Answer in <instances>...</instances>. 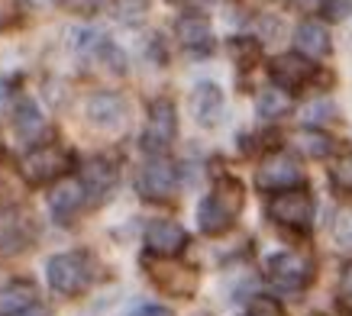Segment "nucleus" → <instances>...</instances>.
<instances>
[{
	"instance_id": "nucleus-12",
	"label": "nucleus",
	"mask_w": 352,
	"mask_h": 316,
	"mask_svg": "<svg viewBox=\"0 0 352 316\" xmlns=\"http://www.w3.org/2000/svg\"><path fill=\"white\" fill-rule=\"evenodd\" d=\"M310 78H314V65L298 52L281 55V58L272 62V81H275L281 91H298V87L307 84Z\"/></svg>"
},
{
	"instance_id": "nucleus-26",
	"label": "nucleus",
	"mask_w": 352,
	"mask_h": 316,
	"mask_svg": "<svg viewBox=\"0 0 352 316\" xmlns=\"http://www.w3.org/2000/svg\"><path fill=\"white\" fill-rule=\"evenodd\" d=\"M333 181H336L340 188L352 190V155H346V158L336 161V168H333Z\"/></svg>"
},
{
	"instance_id": "nucleus-27",
	"label": "nucleus",
	"mask_w": 352,
	"mask_h": 316,
	"mask_svg": "<svg viewBox=\"0 0 352 316\" xmlns=\"http://www.w3.org/2000/svg\"><path fill=\"white\" fill-rule=\"evenodd\" d=\"M340 306L346 313H352V264H346L342 271V297H340Z\"/></svg>"
},
{
	"instance_id": "nucleus-20",
	"label": "nucleus",
	"mask_w": 352,
	"mask_h": 316,
	"mask_svg": "<svg viewBox=\"0 0 352 316\" xmlns=\"http://www.w3.org/2000/svg\"><path fill=\"white\" fill-rule=\"evenodd\" d=\"M256 106H258V116H265V120H278V116L291 113L294 100H291V94H285L281 87H268V91L258 94Z\"/></svg>"
},
{
	"instance_id": "nucleus-17",
	"label": "nucleus",
	"mask_w": 352,
	"mask_h": 316,
	"mask_svg": "<svg viewBox=\"0 0 352 316\" xmlns=\"http://www.w3.org/2000/svg\"><path fill=\"white\" fill-rule=\"evenodd\" d=\"M178 39H182L184 49H207V45L214 43V30H210V20L201 16V13H191V16H182L178 26Z\"/></svg>"
},
{
	"instance_id": "nucleus-15",
	"label": "nucleus",
	"mask_w": 352,
	"mask_h": 316,
	"mask_svg": "<svg viewBox=\"0 0 352 316\" xmlns=\"http://www.w3.org/2000/svg\"><path fill=\"white\" fill-rule=\"evenodd\" d=\"M117 184V165L107 161V158H91L85 165V174H81V188L91 197H104L110 188Z\"/></svg>"
},
{
	"instance_id": "nucleus-4",
	"label": "nucleus",
	"mask_w": 352,
	"mask_h": 316,
	"mask_svg": "<svg viewBox=\"0 0 352 316\" xmlns=\"http://www.w3.org/2000/svg\"><path fill=\"white\" fill-rule=\"evenodd\" d=\"M268 216L285 226V229H310L314 223V197L307 190L291 188V190H278V197L268 203Z\"/></svg>"
},
{
	"instance_id": "nucleus-16",
	"label": "nucleus",
	"mask_w": 352,
	"mask_h": 316,
	"mask_svg": "<svg viewBox=\"0 0 352 316\" xmlns=\"http://www.w3.org/2000/svg\"><path fill=\"white\" fill-rule=\"evenodd\" d=\"M294 45H298V55H304V58H323L330 52V32L320 23H300L294 32Z\"/></svg>"
},
{
	"instance_id": "nucleus-10",
	"label": "nucleus",
	"mask_w": 352,
	"mask_h": 316,
	"mask_svg": "<svg viewBox=\"0 0 352 316\" xmlns=\"http://www.w3.org/2000/svg\"><path fill=\"white\" fill-rule=\"evenodd\" d=\"M85 110H87V120H91L97 129H117V126H123V120H126V104H123L120 94H113V91L91 94Z\"/></svg>"
},
{
	"instance_id": "nucleus-18",
	"label": "nucleus",
	"mask_w": 352,
	"mask_h": 316,
	"mask_svg": "<svg viewBox=\"0 0 352 316\" xmlns=\"http://www.w3.org/2000/svg\"><path fill=\"white\" fill-rule=\"evenodd\" d=\"M36 304V287L30 281H10L0 287V316H20Z\"/></svg>"
},
{
	"instance_id": "nucleus-6",
	"label": "nucleus",
	"mask_w": 352,
	"mask_h": 316,
	"mask_svg": "<svg viewBox=\"0 0 352 316\" xmlns=\"http://www.w3.org/2000/svg\"><path fill=\"white\" fill-rule=\"evenodd\" d=\"M268 278L281 291H300L314 278V262L304 252H275L268 258Z\"/></svg>"
},
{
	"instance_id": "nucleus-32",
	"label": "nucleus",
	"mask_w": 352,
	"mask_h": 316,
	"mask_svg": "<svg viewBox=\"0 0 352 316\" xmlns=\"http://www.w3.org/2000/svg\"><path fill=\"white\" fill-rule=\"evenodd\" d=\"M20 316H49V313H45V310H43V306H39V304H32L30 310H23Z\"/></svg>"
},
{
	"instance_id": "nucleus-8",
	"label": "nucleus",
	"mask_w": 352,
	"mask_h": 316,
	"mask_svg": "<svg viewBox=\"0 0 352 316\" xmlns=\"http://www.w3.org/2000/svg\"><path fill=\"white\" fill-rule=\"evenodd\" d=\"M300 184V165L285 152H272V155L258 165V188L265 190H291Z\"/></svg>"
},
{
	"instance_id": "nucleus-28",
	"label": "nucleus",
	"mask_w": 352,
	"mask_h": 316,
	"mask_svg": "<svg viewBox=\"0 0 352 316\" xmlns=\"http://www.w3.org/2000/svg\"><path fill=\"white\" fill-rule=\"evenodd\" d=\"M291 7L298 13H304V16H310V13H320L327 7V0H291Z\"/></svg>"
},
{
	"instance_id": "nucleus-31",
	"label": "nucleus",
	"mask_w": 352,
	"mask_h": 316,
	"mask_svg": "<svg viewBox=\"0 0 352 316\" xmlns=\"http://www.w3.org/2000/svg\"><path fill=\"white\" fill-rule=\"evenodd\" d=\"M133 316H171L165 306H139Z\"/></svg>"
},
{
	"instance_id": "nucleus-13",
	"label": "nucleus",
	"mask_w": 352,
	"mask_h": 316,
	"mask_svg": "<svg viewBox=\"0 0 352 316\" xmlns=\"http://www.w3.org/2000/svg\"><path fill=\"white\" fill-rule=\"evenodd\" d=\"M152 278L162 291L168 294H191L194 284H197V271L191 264H178V262H165V264H149Z\"/></svg>"
},
{
	"instance_id": "nucleus-21",
	"label": "nucleus",
	"mask_w": 352,
	"mask_h": 316,
	"mask_svg": "<svg viewBox=\"0 0 352 316\" xmlns=\"http://www.w3.org/2000/svg\"><path fill=\"white\" fill-rule=\"evenodd\" d=\"M294 142L310 158H327L333 152V139L323 129H300V133H294Z\"/></svg>"
},
{
	"instance_id": "nucleus-22",
	"label": "nucleus",
	"mask_w": 352,
	"mask_h": 316,
	"mask_svg": "<svg viewBox=\"0 0 352 316\" xmlns=\"http://www.w3.org/2000/svg\"><path fill=\"white\" fill-rule=\"evenodd\" d=\"M23 242H26V236H23L20 216L10 210H0V252H16Z\"/></svg>"
},
{
	"instance_id": "nucleus-7",
	"label": "nucleus",
	"mask_w": 352,
	"mask_h": 316,
	"mask_svg": "<svg viewBox=\"0 0 352 316\" xmlns=\"http://www.w3.org/2000/svg\"><path fill=\"white\" fill-rule=\"evenodd\" d=\"M175 181H178L175 165L165 155H155L139 168L136 190H139V197H146V201H168L171 190H175Z\"/></svg>"
},
{
	"instance_id": "nucleus-1",
	"label": "nucleus",
	"mask_w": 352,
	"mask_h": 316,
	"mask_svg": "<svg viewBox=\"0 0 352 316\" xmlns=\"http://www.w3.org/2000/svg\"><path fill=\"white\" fill-rule=\"evenodd\" d=\"M243 197H245V190L236 178L217 181V188L197 207V226H201V232L217 236V232L230 229L233 220L239 216V210H243Z\"/></svg>"
},
{
	"instance_id": "nucleus-11",
	"label": "nucleus",
	"mask_w": 352,
	"mask_h": 316,
	"mask_svg": "<svg viewBox=\"0 0 352 316\" xmlns=\"http://www.w3.org/2000/svg\"><path fill=\"white\" fill-rule=\"evenodd\" d=\"M81 207H85V188L75 178H62L49 194V210H52V216L58 223L75 220Z\"/></svg>"
},
{
	"instance_id": "nucleus-2",
	"label": "nucleus",
	"mask_w": 352,
	"mask_h": 316,
	"mask_svg": "<svg viewBox=\"0 0 352 316\" xmlns=\"http://www.w3.org/2000/svg\"><path fill=\"white\" fill-rule=\"evenodd\" d=\"M45 274H49L52 291H58L65 297H75L91 284V262H87L85 252H62L49 258Z\"/></svg>"
},
{
	"instance_id": "nucleus-19",
	"label": "nucleus",
	"mask_w": 352,
	"mask_h": 316,
	"mask_svg": "<svg viewBox=\"0 0 352 316\" xmlns=\"http://www.w3.org/2000/svg\"><path fill=\"white\" fill-rule=\"evenodd\" d=\"M13 126H16V136H20L23 142H39L45 133V120L32 100H20V104H16V113H13Z\"/></svg>"
},
{
	"instance_id": "nucleus-30",
	"label": "nucleus",
	"mask_w": 352,
	"mask_h": 316,
	"mask_svg": "<svg viewBox=\"0 0 352 316\" xmlns=\"http://www.w3.org/2000/svg\"><path fill=\"white\" fill-rule=\"evenodd\" d=\"M323 10L330 13V20H342V16L349 13V3H346V0H327Z\"/></svg>"
},
{
	"instance_id": "nucleus-33",
	"label": "nucleus",
	"mask_w": 352,
	"mask_h": 316,
	"mask_svg": "<svg viewBox=\"0 0 352 316\" xmlns=\"http://www.w3.org/2000/svg\"><path fill=\"white\" fill-rule=\"evenodd\" d=\"M32 3H52V0H32Z\"/></svg>"
},
{
	"instance_id": "nucleus-29",
	"label": "nucleus",
	"mask_w": 352,
	"mask_h": 316,
	"mask_svg": "<svg viewBox=\"0 0 352 316\" xmlns=\"http://www.w3.org/2000/svg\"><path fill=\"white\" fill-rule=\"evenodd\" d=\"M65 3H68L75 13H97L104 0H65Z\"/></svg>"
},
{
	"instance_id": "nucleus-9",
	"label": "nucleus",
	"mask_w": 352,
	"mask_h": 316,
	"mask_svg": "<svg viewBox=\"0 0 352 316\" xmlns=\"http://www.w3.org/2000/svg\"><path fill=\"white\" fill-rule=\"evenodd\" d=\"M184 245H188V232H184V226H178V223L155 220L149 229H146V249H149L152 255H159V258H175Z\"/></svg>"
},
{
	"instance_id": "nucleus-14",
	"label": "nucleus",
	"mask_w": 352,
	"mask_h": 316,
	"mask_svg": "<svg viewBox=\"0 0 352 316\" xmlns=\"http://www.w3.org/2000/svg\"><path fill=\"white\" fill-rule=\"evenodd\" d=\"M191 110L201 126H217V120L223 113V91L214 81H201L191 94Z\"/></svg>"
},
{
	"instance_id": "nucleus-23",
	"label": "nucleus",
	"mask_w": 352,
	"mask_h": 316,
	"mask_svg": "<svg viewBox=\"0 0 352 316\" xmlns=\"http://www.w3.org/2000/svg\"><path fill=\"white\" fill-rule=\"evenodd\" d=\"M333 236L342 249H352V207H342L336 213V223H333Z\"/></svg>"
},
{
	"instance_id": "nucleus-24",
	"label": "nucleus",
	"mask_w": 352,
	"mask_h": 316,
	"mask_svg": "<svg viewBox=\"0 0 352 316\" xmlns=\"http://www.w3.org/2000/svg\"><path fill=\"white\" fill-rule=\"evenodd\" d=\"M249 316H285V310L272 297H252L249 300Z\"/></svg>"
},
{
	"instance_id": "nucleus-5",
	"label": "nucleus",
	"mask_w": 352,
	"mask_h": 316,
	"mask_svg": "<svg viewBox=\"0 0 352 316\" xmlns=\"http://www.w3.org/2000/svg\"><path fill=\"white\" fill-rule=\"evenodd\" d=\"M72 165V155L58 146H39L26 152L20 161V171L23 178L30 181V184H49V181H58L68 171Z\"/></svg>"
},
{
	"instance_id": "nucleus-25",
	"label": "nucleus",
	"mask_w": 352,
	"mask_h": 316,
	"mask_svg": "<svg viewBox=\"0 0 352 316\" xmlns=\"http://www.w3.org/2000/svg\"><path fill=\"white\" fill-rule=\"evenodd\" d=\"M233 55L239 58V65H249V62H256L258 58V45L252 43V39H233Z\"/></svg>"
},
{
	"instance_id": "nucleus-3",
	"label": "nucleus",
	"mask_w": 352,
	"mask_h": 316,
	"mask_svg": "<svg viewBox=\"0 0 352 316\" xmlns=\"http://www.w3.org/2000/svg\"><path fill=\"white\" fill-rule=\"evenodd\" d=\"M178 136V113L175 104L159 97L149 104V116H146V129H142V148L146 155H165L168 146Z\"/></svg>"
}]
</instances>
